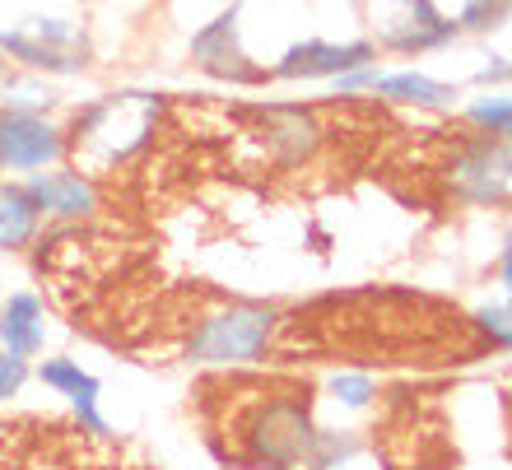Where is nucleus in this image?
Instances as JSON below:
<instances>
[{"label":"nucleus","instance_id":"0eeeda50","mask_svg":"<svg viewBox=\"0 0 512 470\" xmlns=\"http://www.w3.org/2000/svg\"><path fill=\"white\" fill-rule=\"evenodd\" d=\"M373 56L368 42H350V47H336V42H298L280 56V66L270 70L275 80H322V75H345V70H359Z\"/></svg>","mask_w":512,"mask_h":470},{"label":"nucleus","instance_id":"f8f14e48","mask_svg":"<svg viewBox=\"0 0 512 470\" xmlns=\"http://www.w3.org/2000/svg\"><path fill=\"white\" fill-rule=\"evenodd\" d=\"M0 56H14L19 66L47 70V75H75V70H84V56L47 47V42L33 38L28 28H5V33H0Z\"/></svg>","mask_w":512,"mask_h":470},{"label":"nucleus","instance_id":"412c9836","mask_svg":"<svg viewBox=\"0 0 512 470\" xmlns=\"http://www.w3.org/2000/svg\"><path fill=\"white\" fill-rule=\"evenodd\" d=\"M503 280H508V294H512V238H508V252H503Z\"/></svg>","mask_w":512,"mask_h":470},{"label":"nucleus","instance_id":"2eb2a0df","mask_svg":"<svg viewBox=\"0 0 512 470\" xmlns=\"http://www.w3.org/2000/svg\"><path fill=\"white\" fill-rule=\"evenodd\" d=\"M331 391H336L350 410H364V405L373 401V382H368V377H359V373H336V377H331Z\"/></svg>","mask_w":512,"mask_h":470},{"label":"nucleus","instance_id":"9d476101","mask_svg":"<svg viewBox=\"0 0 512 470\" xmlns=\"http://www.w3.org/2000/svg\"><path fill=\"white\" fill-rule=\"evenodd\" d=\"M47 340V312L38 294H10L0 303V350L33 359Z\"/></svg>","mask_w":512,"mask_h":470},{"label":"nucleus","instance_id":"1a4fd4ad","mask_svg":"<svg viewBox=\"0 0 512 470\" xmlns=\"http://www.w3.org/2000/svg\"><path fill=\"white\" fill-rule=\"evenodd\" d=\"M38 377L47 382L52 391H61L70 405H75V415H80V424L89 433H108V419L98 415V396H103V382H98L94 373H84L80 359H47L38 368Z\"/></svg>","mask_w":512,"mask_h":470},{"label":"nucleus","instance_id":"f03ea898","mask_svg":"<svg viewBox=\"0 0 512 470\" xmlns=\"http://www.w3.org/2000/svg\"><path fill=\"white\" fill-rule=\"evenodd\" d=\"M154 121H159V98L149 94H112L98 98L75 117V131H70L66 149H75V159L84 168H117L135 154V149L149 145L154 135Z\"/></svg>","mask_w":512,"mask_h":470},{"label":"nucleus","instance_id":"6ab92c4d","mask_svg":"<svg viewBox=\"0 0 512 470\" xmlns=\"http://www.w3.org/2000/svg\"><path fill=\"white\" fill-rule=\"evenodd\" d=\"M480 326L489 331V340H499L503 350H512V308H485Z\"/></svg>","mask_w":512,"mask_h":470},{"label":"nucleus","instance_id":"9b49d317","mask_svg":"<svg viewBox=\"0 0 512 470\" xmlns=\"http://www.w3.org/2000/svg\"><path fill=\"white\" fill-rule=\"evenodd\" d=\"M42 229V210L33 201L28 182L0 177V252H24Z\"/></svg>","mask_w":512,"mask_h":470},{"label":"nucleus","instance_id":"aec40b11","mask_svg":"<svg viewBox=\"0 0 512 470\" xmlns=\"http://www.w3.org/2000/svg\"><path fill=\"white\" fill-rule=\"evenodd\" d=\"M489 80H512V66H489V70H480V84H489Z\"/></svg>","mask_w":512,"mask_h":470},{"label":"nucleus","instance_id":"dca6fc26","mask_svg":"<svg viewBox=\"0 0 512 470\" xmlns=\"http://www.w3.org/2000/svg\"><path fill=\"white\" fill-rule=\"evenodd\" d=\"M508 10H512V0H466V10H461V24H471V28H494Z\"/></svg>","mask_w":512,"mask_h":470},{"label":"nucleus","instance_id":"4468645a","mask_svg":"<svg viewBox=\"0 0 512 470\" xmlns=\"http://www.w3.org/2000/svg\"><path fill=\"white\" fill-rule=\"evenodd\" d=\"M382 98H405V103H447L452 89L447 84H433L424 75H387V80H373Z\"/></svg>","mask_w":512,"mask_h":470},{"label":"nucleus","instance_id":"423d86ee","mask_svg":"<svg viewBox=\"0 0 512 470\" xmlns=\"http://www.w3.org/2000/svg\"><path fill=\"white\" fill-rule=\"evenodd\" d=\"M28 191L38 201L42 215L52 219H89L98 210V187L94 177L80 168H52V173H28Z\"/></svg>","mask_w":512,"mask_h":470},{"label":"nucleus","instance_id":"7ed1b4c3","mask_svg":"<svg viewBox=\"0 0 512 470\" xmlns=\"http://www.w3.org/2000/svg\"><path fill=\"white\" fill-rule=\"evenodd\" d=\"M280 331V312L266 303H233V308L210 312L187 340L191 363H215V368H238V363L266 359L270 340Z\"/></svg>","mask_w":512,"mask_h":470},{"label":"nucleus","instance_id":"4be33fe9","mask_svg":"<svg viewBox=\"0 0 512 470\" xmlns=\"http://www.w3.org/2000/svg\"><path fill=\"white\" fill-rule=\"evenodd\" d=\"M0 75H5V56H0Z\"/></svg>","mask_w":512,"mask_h":470},{"label":"nucleus","instance_id":"ddd939ff","mask_svg":"<svg viewBox=\"0 0 512 470\" xmlns=\"http://www.w3.org/2000/svg\"><path fill=\"white\" fill-rule=\"evenodd\" d=\"M452 33H457V24H452V19H443L429 0H415V5H410V14H405V28H387V38H382V42H387V47H396V52H424V47H443Z\"/></svg>","mask_w":512,"mask_h":470},{"label":"nucleus","instance_id":"f3484780","mask_svg":"<svg viewBox=\"0 0 512 470\" xmlns=\"http://www.w3.org/2000/svg\"><path fill=\"white\" fill-rule=\"evenodd\" d=\"M471 117L480 121V126H489V131L512 135V98H489V103H475Z\"/></svg>","mask_w":512,"mask_h":470},{"label":"nucleus","instance_id":"6e6552de","mask_svg":"<svg viewBox=\"0 0 512 470\" xmlns=\"http://www.w3.org/2000/svg\"><path fill=\"white\" fill-rule=\"evenodd\" d=\"M256 121H261V140H266V149L280 163H303V159L317 154V145H322L317 121H312L303 108H261Z\"/></svg>","mask_w":512,"mask_h":470},{"label":"nucleus","instance_id":"f257e3e1","mask_svg":"<svg viewBox=\"0 0 512 470\" xmlns=\"http://www.w3.org/2000/svg\"><path fill=\"white\" fill-rule=\"evenodd\" d=\"M243 438H247V457L270 470H326L336 457L350 452V443L326 438L312 424V410L303 396H270V401H261L252 410V419H247Z\"/></svg>","mask_w":512,"mask_h":470},{"label":"nucleus","instance_id":"a211bd4d","mask_svg":"<svg viewBox=\"0 0 512 470\" xmlns=\"http://www.w3.org/2000/svg\"><path fill=\"white\" fill-rule=\"evenodd\" d=\"M28 382V359H19V354L0 350V401H10V396H19V387Z\"/></svg>","mask_w":512,"mask_h":470},{"label":"nucleus","instance_id":"39448f33","mask_svg":"<svg viewBox=\"0 0 512 470\" xmlns=\"http://www.w3.org/2000/svg\"><path fill=\"white\" fill-rule=\"evenodd\" d=\"M191 66L205 70L210 80H229V84H261L266 70H256L247 61L243 42H238V10L219 14L215 24H205L191 38Z\"/></svg>","mask_w":512,"mask_h":470},{"label":"nucleus","instance_id":"20e7f679","mask_svg":"<svg viewBox=\"0 0 512 470\" xmlns=\"http://www.w3.org/2000/svg\"><path fill=\"white\" fill-rule=\"evenodd\" d=\"M66 159V131L33 108H0V173H42Z\"/></svg>","mask_w":512,"mask_h":470}]
</instances>
